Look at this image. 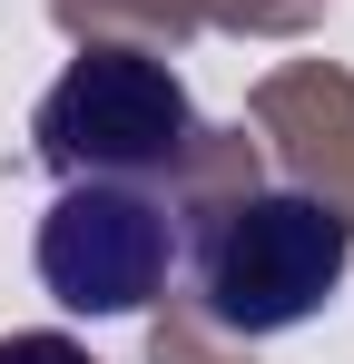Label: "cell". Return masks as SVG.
I'll list each match as a JSON object with an SVG mask.
<instances>
[{
    "instance_id": "obj_2",
    "label": "cell",
    "mask_w": 354,
    "mask_h": 364,
    "mask_svg": "<svg viewBox=\"0 0 354 364\" xmlns=\"http://www.w3.org/2000/svg\"><path fill=\"white\" fill-rule=\"evenodd\" d=\"M30 138L59 178H148L187 148V89L148 50H89L50 79Z\"/></svg>"
},
{
    "instance_id": "obj_3",
    "label": "cell",
    "mask_w": 354,
    "mask_h": 364,
    "mask_svg": "<svg viewBox=\"0 0 354 364\" xmlns=\"http://www.w3.org/2000/svg\"><path fill=\"white\" fill-rule=\"evenodd\" d=\"M177 276V217L128 178H69L40 217V286L69 315H138Z\"/></svg>"
},
{
    "instance_id": "obj_4",
    "label": "cell",
    "mask_w": 354,
    "mask_h": 364,
    "mask_svg": "<svg viewBox=\"0 0 354 364\" xmlns=\"http://www.w3.org/2000/svg\"><path fill=\"white\" fill-rule=\"evenodd\" d=\"M0 364H89V345H69V335H0Z\"/></svg>"
},
{
    "instance_id": "obj_1",
    "label": "cell",
    "mask_w": 354,
    "mask_h": 364,
    "mask_svg": "<svg viewBox=\"0 0 354 364\" xmlns=\"http://www.w3.org/2000/svg\"><path fill=\"white\" fill-rule=\"evenodd\" d=\"M345 266H354V217L345 207L266 187V197H236L197 237V305L227 335H295V325H315L335 305Z\"/></svg>"
}]
</instances>
